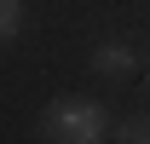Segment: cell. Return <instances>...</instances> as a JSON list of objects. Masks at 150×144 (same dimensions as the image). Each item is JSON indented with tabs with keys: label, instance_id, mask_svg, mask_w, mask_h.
<instances>
[{
	"label": "cell",
	"instance_id": "1",
	"mask_svg": "<svg viewBox=\"0 0 150 144\" xmlns=\"http://www.w3.org/2000/svg\"><path fill=\"white\" fill-rule=\"evenodd\" d=\"M40 138L46 144H104L110 138V115L93 98H52L40 109Z\"/></svg>",
	"mask_w": 150,
	"mask_h": 144
},
{
	"label": "cell",
	"instance_id": "2",
	"mask_svg": "<svg viewBox=\"0 0 150 144\" xmlns=\"http://www.w3.org/2000/svg\"><path fill=\"white\" fill-rule=\"evenodd\" d=\"M93 69L110 75V81L127 75V69H133V46H127V40H98V46H93Z\"/></svg>",
	"mask_w": 150,
	"mask_h": 144
},
{
	"label": "cell",
	"instance_id": "3",
	"mask_svg": "<svg viewBox=\"0 0 150 144\" xmlns=\"http://www.w3.org/2000/svg\"><path fill=\"white\" fill-rule=\"evenodd\" d=\"M23 35V0H0V46Z\"/></svg>",
	"mask_w": 150,
	"mask_h": 144
},
{
	"label": "cell",
	"instance_id": "4",
	"mask_svg": "<svg viewBox=\"0 0 150 144\" xmlns=\"http://www.w3.org/2000/svg\"><path fill=\"white\" fill-rule=\"evenodd\" d=\"M115 144H150V115H127L115 127Z\"/></svg>",
	"mask_w": 150,
	"mask_h": 144
}]
</instances>
